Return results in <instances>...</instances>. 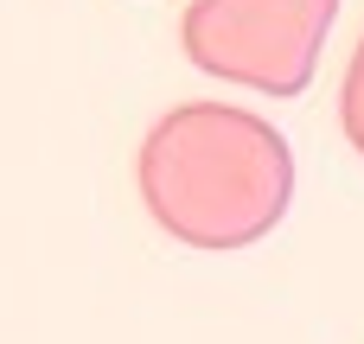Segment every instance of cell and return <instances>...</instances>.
I'll use <instances>...</instances> for the list:
<instances>
[{
    "label": "cell",
    "instance_id": "6da1fadb",
    "mask_svg": "<svg viewBox=\"0 0 364 344\" xmlns=\"http://www.w3.org/2000/svg\"><path fill=\"white\" fill-rule=\"evenodd\" d=\"M141 198L154 223L192 249H243L288 217V140L230 102H186L141 140Z\"/></svg>",
    "mask_w": 364,
    "mask_h": 344
},
{
    "label": "cell",
    "instance_id": "7a4b0ae2",
    "mask_svg": "<svg viewBox=\"0 0 364 344\" xmlns=\"http://www.w3.org/2000/svg\"><path fill=\"white\" fill-rule=\"evenodd\" d=\"M333 13L339 0H192L179 38L198 70L269 96H294L314 83Z\"/></svg>",
    "mask_w": 364,
    "mask_h": 344
},
{
    "label": "cell",
    "instance_id": "3957f363",
    "mask_svg": "<svg viewBox=\"0 0 364 344\" xmlns=\"http://www.w3.org/2000/svg\"><path fill=\"white\" fill-rule=\"evenodd\" d=\"M339 121H346V140L364 153V38H358L352 70H346V89H339Z\"/></svg>",
    "mask_w": 364,
    "mask_h": 344
}]
</instances>
